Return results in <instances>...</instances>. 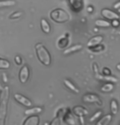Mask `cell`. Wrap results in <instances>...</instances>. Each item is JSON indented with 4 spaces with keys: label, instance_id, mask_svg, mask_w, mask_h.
<instances>
[{
    "label": "cell",
    "instance_id": "cb8c5ba5",
    "mask_svg": "<svg viewBox=\"0 0 120 125\" xmlns=\"http://www.w3.org/2000/svg\"><path fill=\"white\" fill-rule=\"evenodd\" d=\"M114 88V85L113 83H106L101 87V90L102 92H104V93H109V92H111L113 90Z\"/></svg>",
    "mask_w": 120,
    "mask_h": 125
},
{
    "label": "cell",
    "instance_id": "7c38bea8",
    "mask_svg": "<svg viewBox=\"0 0 120 125\" xmlns=\"http://www.w3.org/2000/svg\"><path fill=\"white\" fill-rule=\"evenodd\" d=\"M102 41H103V37H102V36H101V35L95 36L93 37H92V38L89 40L88 42H87V47H88L89 49L92 48V47L100 45Z\"/></svg>",
    "mask_w": 120,
    "mask_h": 125
},
{
    "label": "cell",
    "instance_id": "1f68e13d",
    "mask_svg": "<svg viewBox=\"0 0 120 125\" xmlns=\"http://www.w3.org/2000/svg\"><path fill=\"white\" fill-rule=\"evenodd\" d=\"M79 121H80V125H85L83 117H79Z\"/></svg>",
    "mask_w": 120,
    "mask_h": 125
},
{
    "label": "cell",
    "instance_id": "ac0fdd59",
    "mask_svg": "<svg viewBox=\"0 0 120 125\" xmlns=\"http://www.w3.org/2000/svg\"><path fill=\"white\" fill-rule=\"evenodd\" d=\"M64 84L66 85V87L67 89H69V90H71L72 92H74V93L75 94H79V89L77 88V87L74 85V84L73 82H71L68 79H64Z\"/></svg>",
    "mask_w": 120,
    "mask_h": 125
},
{
    "label": "cell",
    "instance_id": "4dcf8cb0",
    "mask_svg": "<svg viewBox=\"0 0 120 125\" xmlns=\"http://www.w3.org/2000/svg\"><path fill=\"white\" fill-rule=\"evenodd\" d=\"M119 24H120V22H119V20H113L112 22L110 23V25L114 27V28H117V27H119Z\"/></svg>",
    "mask_w": 120,
    "mask_h": 125
},
{
    "label": "cell",
    "instance_id": "e575fe53",
    "mask_svg": "<svg viewBox=\"0 0 120 125\" xmlns=\"http://www.w3.org/2000/svg\"><path fill=\"white\" fill-rule=\"evenodd\" d=\"M3 81H4L5 83L7 82V80H6V74H3Z\"/></svg>",
    "mask_w": 120,
    "mask_h": 125
},
{
    "label": "cell",
    "instance_id": "2e32d148",
    "mask_svg": "<svg viewBox=\"0 0 120 125\" xmlns=\"http://www.w3.org/2000/svg\"><path fill=\"white\" fill-rule=\"evenodd\" d=\"M40 26H41V29L43 32L48 34L51 32V25H50L49 22L47 21L46 19L42 18L41 19V21H40Z\"/></svg>",
    "mask_w": 120,
    "mask_h": 125
},
{
    "label": "cell",
    "instance_id": "9a60e30c",
    "mask_svg": "<svg viewBox=\"0 0 120 125\" xmlns=\"http://www.w3.org/2000/svg\"><path fill=\"white\" fill-rule=\"evenodd\" d=\"M64 112H65V110H60V111L57 112L56 116L55 117V118L52 120L51 123H50V125H61Z\"/></svg>",
    "mask_w": 120,
    "mask_h": 125
},
{
    "label": "cell",
    "instance_id": "44dd1931",
    "mask_svg": "<svg viewBox=\"0 0 120 125\" xmlns=\"http://www.w3.org/2000/svg\"><path fill=\"white\" fill-rule=\"evenodd\" d=\"M99 80H101V81H106V82H109V83H116L118 81V79L116 77H114L113 76H100V79Z\"/></svg>",
    "mask_w": 120,
    "mask_h": 125
},
{
    "label": "cell",
    "instance_id": "74e56055",
    "mask_svg": "<svg viewBox=\"0 0 120 125\" xmlns=\"http://www.w3.org/2000/svg\"><path fill=\"white\" fill-rule=\"evenodd\" d=\"M42 125H50V123H49V122H45V123L43 124H42Z\"/></svg>",
    "mask_w": 120,
    "mask_h": 125
},
{
    "label": "cell",
    "instance_id": "5b68a950",
    "mask_svg": "<svg viewBox=\"0 0 120 125\" xmlns=\"http://www.w3.org/2000/svg\"><path fill=\"white\" fill-rule=\"evenodd\" d=\"M13 97H14V99L16 100V102H18L19 104L22 105L23 106L26 107V108H29V107H31L33 106V103H32L31 100L29 99L28 97H25L24 95L16 93L13 95Z\"/></svg>",
    "mask_w": 120,
    "mask_h": 125
},
{
    "label": "cell",
    "instance_id": "7a4b0ae2",
    "mask_svg": "<svg viewBox=\"0 0 120 125\" xmlns=\"http://www.w3.org/2000/svg\"><path fill=\"white\" fill-rule=\"evenodd\" d=\"M34 49H35L36 56L39 61L44 66H50L52 63V56L48 50L45 47L44 45L39 42L34 46Z\"/></svg>",
    "mask_w": 120,
    "mask_h": 125
},
{
    "label": "cell",
    "instance_id": "60d3db41",
    "mask_svg": "<svg viewBox=\"0 0 120 125\" xmlns=\"http://www.w3.org/2000/svg\"><path fill=\"white\" fill-rule=\"evenodd\" d=\"M0 1H1V0H0Z\"/></svg>",
    "mask_w": 120,
    "mask_h": 125
},
{
    "label": "cell",
    "instance_id": "e0dca14e",
    "mask_svg": "<svg viewBox=\"0 0 120 125\" xmlns=\"http://www.w3.org/2000/svg\"><path fill=\"white\" fill-rule=\"evenodd\" d=\"M69 37L66 36H63L57 41V47L59 49H66V46L69 45Z\"/></svg>",
    "mask_w": 120,
    "mask_h": 125
},
{
    "label": "cell",
    "instance_id": "4fadbf2b",
    "mask_svg": "<svg viewBox=\"0 0 120 125\" xmlns=\"http://www.w3.org/2000/svg\"><path fill=\"white\" fill-rule=\"evenodd\" d=\"M69 5H70L71 8L73 9V11L79 12L82 10V0H69Z\"/></svg>",
    "mask_w": 120,
    "mask_h": 125
},
{
    "label": "cell",
    "instance_id": "6da1fadb",
    "mask_svg": "<svg viewBox=\"0 0 120 125\" xmlns=\"http://www.w3.org/2000/svg\"><path fill=\"white\" fill-rule=\"evenodd\" d=\"M10 94L11 90L8 85L4 86L0 92V125H6Z\"/></svg>",
    "mask_w": 120,
    "mask_h": 125
},
{
    "label": "cell",
    "instance_id": "30bf717a",
    "mask_svg": "<svg viewBox=\"0 0 120 125\" xmlns=\"http://www.w3.org/2000/svg\"><path fill=\"white\" fill-rule=\"evenodd\" d=\"M40 118L39 115H31L28 116L25 119L22 125H39Z\"/></svg>",
    "mask_w": 120,
    "mask_h": 125
},
{
    "label": "cell",
    "instance_id": "ba28073f",
    "mask_svg": "<svg viewBox=\"0 0 120 125\" xmlns=\"http://www.w3.org/2000/svg\"><path fill=\"white\" fill-rule=\"evenodd\" d=\"M63 120L67 123L69 125H74L75 124V119H74L73 115H72L70 110L69 109H66L65 110V112H64V115H63V117H62Z\"/></svg>",
    "mask_w": 120,
    "mask_h": 125
},
{
    "label": "cell",
    "instance_id": "ffe728a7",
    "mask_svg": "<svg viewBox=\"0 0 120 125\" xmlns=\"http://www.w3.org/2000/svg\"><path fill=\"white\" fill-rule=\"evenodd\" d=\"M11 67V62L7 59L0 58V70H7Z\"/></svg>",
    "mask_w": 120,
    "mask_h": 125
},
{
    "label": "cell",
    "instance_id": "f546056e",
    "mask_svg": "<svg viewBox=\"0 0 120 125\" xmlns=\"http://www.w3.org/2000/svg\"><path fill=\"white\" fill-rule=\"evenodd\" d=\"M14 60H15V62L16 63V65H21L22 64V59L20 55L15 56Z\"/></svg>",
    "mask_w": 120,
    "mask_h": 125
},
{
    "label": "cell",
    "instance_id": "836d02e7",
    "mask_svg": "<svg viewBox=\"0 0 120 125\" xmlns=\"http://www.w3.org/2000/svg\"><path fill=\"white\" fill-rule=\"evenodd\" d=\"M92 11H93V7H92L90 6V7H87V11L88 12H92Z\"/></svg>",
    "mask_w": 120,
    "mask_h": 125
},
{
    "label": "cell",
    "instance_id": "f1b7e54d",
    "mask_svg": "<svg viewBox=\"0 0 120 125\" xmlns=\"http://www.w3.org/2000/svg\"><path fill=\"white\" fill-rule=\"evenodd\" d=\"M102 75H103V76H110L111 75L110 69L108 68V67H104V68L102 69Z\"/></svg>",
    "mask_w": 120,
    "mask_h": 125
},
{
    "label": "cell",
    "instance_id": "d6986e66",
    "mask_svg": "<svg viewBox=\"0 0 120 125\" xmlns=\"http://www.w3.org/2000/svg\"><path fill=\"white\" fill-rule=\"evenodd\" d=\"M111 120H112V115L109 114L106 115L99 121H97L96 125H109Z\"/></svg>",
    "mask_w": 120,
    "mask_h": 125
},
{
    "label": "cell",
    "instance_id": "3957f363",
    "mask_svg": "<svg viewBox=\"0 0 120 125\" xmlns=\"http://www.w3.org/2000/svg\"><path fill=\"white\" fill-rule=\"evenodd\" d=\"M50 18L56 23L62 24L66 23L69 20V15L61 8H56L52 10L50 13Z\"/></svg>",
    "mask_w": 120,
    "mask_h": 125
},
{
    "label": "cell",
    "instance_id": "f35d334b",
    "mask_svg": "<svg viewBox=\"0 0 120 125\" xmlns=\"http://www.w3.org/2000/svg\"><path fill=\"white\" fill-rule=\"evenodd\" d=\"M118 10H119V13H120V8H119V9H118Z\"/></svg>",
    "mask_w": 120,
    "mask_h": 125
},
{
    "label": "cell",
    "instance_id": "8fae6325",
    "mask_svg": "<svg viewBox=\"0 0 120 125\" xmlns=\"http://www.w3.org/2000/svg\"><path fill=\"white\" fill-rule=\"evenodd\" d=\"M42 111H43V109L40 106H31L25 111V115H26L28 116L38 115L42 113Z\"/></svg>",
    "mask_w": 120,
    "mask_h": 125
},
{
    "label": "cell",
    "instance_id": "d6a6232c",
    "mask_svg": "<svg viewBox=\"0 0 120 125\" xmlns=\"http://www.w3.org/2000/svg\"><path fill=\"white\" fill-rule=\"evenodd\" d=\"M114 8H115V9H119V8H120V2H117L116 4H114Z\"/></svg>",
    "mask_w": 120,
    "mask_h": 125
},
{
    "label": "cell",
    "instance_id": "603a6c76",
    "mask_svg": "<svg viewBox=\"0 0 120 125\" xmlns=\"http://www.w3.org/2000/svg\"><path fill=\"white\" fill-rule=\"evenodd\" d=\"M95 24L96 26L101 27V28H107V27L110 26V23L107 21H105V20H96Z\"/></svg>",
    "mask_w": 120,
    "mask_h": 125
},
{
    "label": "cell",
    "instance_id": "ab89813d",
    "mask_svg": "<svg viewBox=\"0 0 120 125\" xmlns=\"http://www.w3.org/2000/svg\"><path fill=\"white\" fill-rule=\"evenodd\" d=\"M119 125H120V124H119Z\"/></svg>",
    "mask_w": 120,
    "mask_h": 125
},
{
    "label": "cell",
    "instance_id": "83f0119b",
    "mask_svg": "<svg viewBox=\"0 0 120 125\" xmlns=\"http://www.w3.org/2000/svg\"><path fill=\"white\" fill-rule=\"evenodd\" d=\"M104 49V46H101V45H98V46H96L92 48H90V51H93V52H98V51H101L102 50Z\"/></svg>",
    "mask_w": 120,
    "mask_h": 125
},
{
    "label": "cell",
    "instance_id": "52a82bcc",
    "mask_svg": "<svg viewBox=\"0 0 120 125\" xmlns=\"http://www.w3.org/2000/svg\"><path fill=\"white\" fill-rule=\"evenodd\" d=\"M101 15L102 16L105 17L106 19L109 20V21H113V20H119V15L116 12L113 11L110 9L104 8L101 10Z\"/></svg>",
    "mask_w": 120,
    "mask_h": 125
},
{
    "label": "cell",
    "instance_id": "7402d4cb",
    "mask_svg": "<svg viewBox=\"0 0 120 125\" xmlns=\"http://www.w3.org/2000/svg\"><path fill=\"white\" fill-rule=\"evenodd\" d=\"M118 111H119V106H118V103H117V101L116 100H112L110 102L111 114L115 115H117V113H118Z\"/></svg>",
    "mask_w": 120,
    "mask_h": 125
},
{
    "label": "cell",
    "instance_id": "9c48e42d",
    "mask_svg": "<svg viewBox=\"0 0 120 125\" xmlns=\"http://www.w3.org/2000/svg\"><path fill=\"white\" fill-rule=\"evenodd\" d=\"M72 112L73 114L75 116L77 117H84L85 115H87L88 114V111L84 108L82 106H74L73 110H72Z\"/></svg>",
    "mask_w": 120,
    "mask_h": 125
},
{
    "label": "cell",
    "instance_id": "4316f807",
    "mask_svg": "<svg viewBox=\"0 0 120 125\" xmlns=\"http://www.w3.org/2000/svg\"><path fill=\"white\" fill-rule=\"evenodd\" d=\"M102 115V111H97L93 115H92L91 118H90V122H94V121H96L97 119L99 118L100 116H101Z\"/></svg>",
    "mask_w": 120,
    "mask_h": 125
},
{
    "label": "cell",
    "instance_id": "277c9868",
    "mask_svg": "<svg viewBox=\"0 0 120 125\" xmlns=\"http://www.w3.org/2000/svg\"><path fill=\"white\" fill-rule=\"evenodd\" d=\"M29 76H30V70L28 65L25 64L19 71V81L21 84H26L29 81Z\"/></svg>",
    "mask_w": 120,
    "mask_h": 125
},
{
    "label": "cell",
    "instance_id": "8d00e7d4",
    "mask_svg": "<svg viewBox=\"0 0 120 125\" xmlns=\"http://www.w3.org/2000/svg\"><path fill=\"white\" fill-rule=\"evenodd\" d=\"M2 89H3V86H2V84L0 83V92H1V91L2 90Z\"/></svg>",
    "mask_w": 120,
    "mask_h": 125
},
{
    "label": "cell",
    "instance_id": "484cf974",
    "mask_svg": "<svg viewBox=\"0 0 120 125\" xmlns=\"http://www.w3.org/2000/svg\"><path fill=\"white\" fill-rule=\"evenodd\" d=\"M22 14H23V12L21 11H15L13 12L12 14H11L9 16V19L10 20H16V19H18L20 18L21 16H22Z\"/></svg>",
    "mask_w": 120,
    "mask_h": 125
},
{
    "label": "cell",
    "instance_id": "d590c367",
    "mask_svg": "<svg viewBox=\"0 0 120 125\" xmlns=\"http://www.w3.org/2000/svg\"><path fill=\"white\" fill-rule=\"evenodd\" d=\"M116 67H117V69L119 70V71H120V63H119V64H117V66H116Z\"/></svg>",
    "mask_w": 120,
    "mask_h": 125
},
{
    "label": "cell",
    "instance_id": "8992f818",
    "mask_svg": "<svg viewBox=\"0 0 120 125\" xmlns=\"http://www.w3.org/2000/svg\"><path fill=\"white\" fill-rule=\"evenodd\" d=\"M82 101L84 102H89V103H97L99 106H101L102 105V102L101 101L100 97L97 95L92 94H85L82 97Z\"/></svg>",
    "mask_w": 120,
    "mask_h": 125
},
{
    "label": "cell",
    "instance_id": "5bb4252c",
    "mask_svg": "<svg viewBox=\"0 0 120 125\" xmlns=\"http://www.w3.org/2000/svg\"><path fill=\"white\" fill-rule=\"evenodd\" d=\"M82 46L81 44H76V45H74L69 48L66 49L65 51H63V54L64 55H69L70 54H73L74 52H77V51H79L80 50H82Z\"/></svg>",
    "mask_w": 120,
    "mask_h": 125
},
{
    "label": "cell",
    "instance_id": "d4e9b609",
    "mask_svg": "<svg viewBox=\"0 0 120 125\" xmlns=\"http://www.w3.org/2000/svg\"><path fill=\"white\" fill-rule=\"evenodd\" d=\"M16 5V1L14 0H6V1H0V8L1 7H8Z\"/></svg>",
    "mask_w": 120,
    "mask_h": 125
}]
</instances>
